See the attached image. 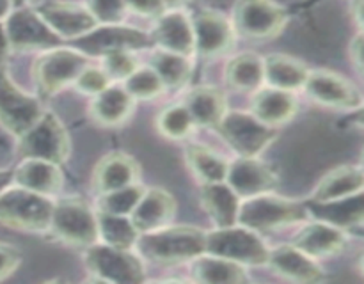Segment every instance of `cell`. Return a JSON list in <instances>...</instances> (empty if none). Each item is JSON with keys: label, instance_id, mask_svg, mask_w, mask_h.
I'll list each match as a JSON object with an SVG mask.
<instances>
[{"label": "cell", "instance_id": "obj_28", "mask_svg": "<svg viewBox=\"0 0 364 284\" xmlns=\"http://www.w3.org/2000/svg\"><path fill=\"white\" fill-rule=\"evenodd\" d=\"M308 66L299 59L283 53H274L263 59V75L265 82L274 89L294 92L302 89L308 78Z\"/></svg>", "mask_w": 364, "mask_h": 284}, {"label": "cell", "instance_id": "obj_35", "mask_svg": "<svg viewBox=\"0 0 364 284\" xmlns=\"http://www.w3.org/2000/svg\"><path fill=\"white\" fill-rule=\"evenodd\" d=\"M151 67L156 71L164 85L169 89L183 87L191 80L192 64L188 57L180 55V53L160 50L153 55Z\"/></svg>", "mask_w": 364, "mask_h": 284}, {"label": "cell", "instance_id": "obj_46", "mask_svg": "<svg viewBox=\"0 0 364 284\" xmlns=\"http://www.w3.org/2000/svg\"><path fill=\"white\" fill-rule=\"evenodd\" d=\"M9 185H13V170L0 169V194H2Z\"/></svg>", "mask_w": 364, "mask_h": 284}, {"label": "cell", "instance_id": "obj_47", "mask_svg": "<svg viewBox=\"0 0 364 284\" xmlns=\"http://www.w3.org/2000/svg\"><path fill=\"white\" fill-rule=\"evenodd\" d=\"M11 0H0V21L4 20V18H7V14L11 13Z\"/></svg>", "mask_w": 364, "mask_h": 284}, {"label": "cell", "instance_id": "obj_26", "mask_svg": "<svg viewBox=\"0 0 364 284\" xmlns=\"http://www.w3.org/2000/svg\"><path fill=\"white\" fill-rule=\"evenodd\" d=\"M201 202L217 227H228L237 224L242 201L226 181L203 185Z\"/></svg>", "mask_w": 364, "mask_h": 284}, {"label": "cell", "instance_id": "obj_41", "mask_svg": "<svg viewBox=\"0 0 364 284\" xmlns=\"http://www.w3.org/2000/svg\"><path fill=\"white\" fill-rule=\"evenodd\" d=\"M73 85L77 87V91L84 92V94L96 96L98 92H102L103 89L109 87L110 78L109 75L105 73V70L85 66L84 70L78 73V77L75 78Z\"/></svg>", "mask_w": 364, "mask_h": 284}, {"label": "cell", "instance_id": "obj_39", "mask_svg": "<svg viewBox=\"0 0 364 284\" xmlns=\"http://www.w3.org/2000/svg\"><path fill=\"white\" fill-rule=\"evenodd\" d=\"M105 73L109 78H116V80H127L132 73L139 67L137 59L130 50H116V52L105 53Z\"/></svg>", "mask_w": 364, "mask_h": 284}, {"label": "cell", "instance_id": "obj_48", "mask_svg": "<svg viewBox=\"0 0 364 284\" xmlns=\"http://www.w3.org/2000/svg\"><path fill=\"white\" fill-rule=\"evenodd\" d=\"M166 2V6H180V4L187 2V0H164Z\"/></svg>", "mask_w": 364, "mask_h": 284}, {"label": "cell", "instance_id": "obj_30", "mask_svg": "<svg viewBox=\"0 0 364 284\" xmlns=\"http://www.w3.org/2000/svg\"><path fill=\"white\" fill-rule=\"evenodd\" d=\"M191 114L196 126L215 128L224 117L226 110V98L215 87H198L188 92L183 103Z\"/></svg>", "mask_w": 364, "mask_h": 284}, {"label": "cell", "instance_id": "obj_19", "mask_svg": "<svg viewBox=\"0 0 364 284\" xmlns=\"http://www.w3.org/2000/svg\"><path fill=\"white\" fill-rule=\"evenodd\" d=\"M13 183L36 194L53 197L63 188L64 176L57 163L39 158H23L13 170Z\"/></svg>", "mask_w": 364, "mask_h": 284}, {"label": "cell", "instance_id": "obj_17", "mask_svg": "<svg viewBox=\"0 0 364 284\" xmlns=\"http://www.w3.org/2000/svg\"><path fill=\"white\" fill-rule=\"evenodd\" d=\"M196 52L205 57H215L231 48L235 39L233 23L215 11H203L194 21Z\"/></svg>", "mask_w": 364, "mask_h": 284}, {"label": "cell", "instance_id": "obj_13", "mask_svg": "<svg viewBox=\"0 0 364 284\" xmlns=\"http://www.w3.org/2000/svg\"><path fill=\"white\" fill-rule=\"evenodd\" d=\"M151 36L134 27L110 23L98 27L78 38V48L85 55H105L116 50H137L151 45Z\"/></svg>", "mask_w": 364, "mask_h": 284}, {"label": "cell", "instance_id": "obj_4", "mask_svg": "<svg viewBox=\"0 0 364 284\" xmlns=\"http://www.w3.org/2000/svg\"><path fill=\"white\" fill-rule=\"evenodd\" d=\"M205 252L231 259L240 265L262 266L269 261V248L259 234L240 224L206 231Z\"/></svg>", "mask_w": 364, "mask_h": 284}, {"label": "cell", "instance_id": "obj_38", "mask_svg": "<svg viewBox=\"0 0 364 284\" xmlns=\"http://www.w3.org/2000/svg\"><path fill=\"white\" fill-rule=\"evenodd\" d=\"M194 121H192L191 114H188L185 105H174L164 110L159 117V128L166 137L173 138V141H181V138L188 137L194 130Z\"/></svg>", "mask_w": 364, "mask_h": 284}, {"label": "cell", "instance_id": "obj_8", "mask_svg": "<svg viewBox=\"0 0 364 284\" xmlns=\"http://www.w3.org/2000/svg\"><path fill=\"white\" fill-rule=\"evenodd\" d=\"M87 55L71 48H50L34 62V80L41 96H53L71 85L84 67Z\"/></svg>", "mask_w": 364, "mask_h": 284}, {"label": "cell", "instance_id": "obj_1", "mask_svg": "<svg viewBox=\"0 0 364 284\" xmlns=\"http://www.w3.org/2000/svg\"><path fill=\"white\" fill-rule=\"evenodd\" d=\"M206 231L192 226H164L139 233L134 247L142 258L160 265L192 261L205 252Z\"/></svg>", "mask_w": 364, "mask_h": 284}, {"label": "cell", "instance_id": "obj_15", "mask_svg": "<svg viewBox=\"0 0 364 284\" xmlns=\"http://www.w3.org/2000/svg\"><path fill=\"white\" fill-rule=\"evenodd\" d=\"M226 183L238 197L245 199L272 192L277 187V176L258 156H240L228 165Z\"/></svg>", "mask_w": 364, "mask_h": 284}, {"label": "cell", "instance_id": "obj_22", "mask_svg": "<svg viewBox=\"0 0 364 284\" xmlns=\"http://www.w3.org/2000/svg\"><path fill=\"white\" fill-rule=\"evenodd\" d=\"M345 244H347V234L343 229L322 220H315L299 231L291 245L311 258H329L341 252Z\"/></svg>", "mask_w": 364, "mask_h": 284}, {"label": "cell", "instance_id": "obj_27", "mask_svg": "<svg viewBox=\"0 0 364 284\" xmlns=\"http://www.w3.org/2000/svg\"><path fill=\"white\" fill-rule=\"evenodd\" d=\"M364 174L359 165H341L333 169L320 180L309 201L322 202L343 199L363 192Z\"/></svg>", "mask_w": 364, "mask_h": 284}, {"label": "cell", "instance_id": "obj_11", "mask_svg": "<svg viewBox=\"0 0 364 284\" xmlns=\"http://www.w3.org/2000/svg\"><path fill=\"white\" fill-rule=\"evenodd\" d=\"M287 20V11L274 0H238L233 9V28L247 38H274Z\"/></svg>", "mask_w": 364, "mask_h": 284}, {"label": "cell", "instance_id": "obj_33", "mask_svg": "<svg viewBox=\"0 0 364 284\" xmlns=\"http://www.w3.org/2000/svg\"><path fill=\"white\" fill-rule=\"evenodd\" d=\"M96 222H98V240H103V244L119 248H134L139 231L132 222L130 215L98 212Z\"/></svg>", "mask_w": 364, "mask_h": 284}, {"label": "cell", "instance_id": "obj_20", "mask_svg": "<svg viewBox=\"0 0 364 284\" xmlns=\"http://www.w3.org/2000/svg\"><path fill=\"white\" fill-rule=\"evenodd\" d=\"M176 213V201L164 188H144L137 206L130 213V219L139 233L160 229L173 220Z\"/></svg>", "mask_w": 364, "mask_h": 284}, {"label": "cell", "instance_id": "obj_49", "mask_svg": "<svg viewBox=\"0 0 364 284\" xmlns=\"http://www.w3.org/2000/svg\"><path fill=\"white\" fill-rule=\"evenodd\" d=\"M25 0H11V4H23Z\"/></svg>", "mask_w": 364, "mask_h": 284}, {"label": "cell", "instance_id": "obj_12", "mask_svg": "<svg viewBox=\"0 0 364 284\" xmlns=\"http://www.w3.org/2000/svg\"><path fill=\"white\" fill-rule=\"evenodd\" d=\"M304 89L315 102L333 109L355 110L363 105L361 91L350 80L334 71H309Z\"/></svg>", "mask_w": 364, "mask_h": 284}, {"label": "cell", "instance_id": "obj_29", "mask_svg": "<svg viewBox=\"0 0 364 284\" xmlns=\"http://www.w3.org/2000/svg\"><path fill=\"white\" fill-rule=\"evenodd\" d=\"M192 277L205 284H238L247 280L244 265L220 256L206 254L192 259Z\"/></svg>", "mask_w": 364, "mask_h": 284}, {"label": "cell", "instance_id": "obj_16", "mask_svg": "<svg viewBox=\"0 0 364 284\" xmlns=\"http://www.w3.org/2000/svg\"><path fill=\"white\" fill-rule=\"evenodd\" d=\"M36 13L59 38L78 39L98 25V21L95 20L87 7L73 2L43 4Z\"/></svg>", "mask_w": 364, "mask_h": 284}, {"label": "cell", "instance_id": "obj_32", "mask_svg": "<svg viewBox=\"0 0 364 284\" xmlns=\"http://www.w3.org/2000/svg\"><path fill=\"white\" fill-rule=\"evenodd\" d=\"M226 80L233 89L242 92H255L265 84L263 59L258 53H240L230 60L226 67Z\"/></svg>", "mask_w": 364, "mask_h": 284}, {"label": "cell", "instance_id": "obj_5", "mask_svg": "<svg viewBox=\"0 0 364 284\" xmlns=\"http://www.w3.org/2000/svg\"><path fill=\"white\" fill-rule=\"evenodd\" d=\"M85 266L103 283L139 284L144 283L146 273L141 258L132 248L112 247L107 244H92L85 251Z\"/></svg>", "mask_w": 364, "mask_h": 284}, {"label": "cell", "instance_id": "obj_10", "mask_svg": "<svg viewBox=\"0 0 364 284\" xmlns=\"http://www.w3.org/2000/svg\"><path fill=\"white\" fill-rule=\"evenodd\" d=\"M38 98L21 91L9 75L0 70V126L14 137L23 135L41 117Z\"/></svg>", "mask_w": 364, "mask_h": 284}, {"label": "cell", "instance_id": "obj_31", "mask_svg": "<svg viewBox=\"0 0 364 284\" xmlns=\"http://www.w3.org/2000/svg\"><path fill=\"white\" fill-rule=\"evenodd\" d=\"M134 110V98L124 87L109 85L95 96L91 105L92 117L103 126H117L124 123Z\"/></svg>", "mask_w": 364, "mask_h": 284}, {"label": "cell", "instance_id": "obj_23", "mask_svg": "<svg viewBox=\"0 0 364 284\" xmlns=\"http://www.w3.org/2000/svg\"><path fill=\"white\" fill-rule=\"evenodd\" d=\"M309 217H315L316 220L333 224L340 229H361L364 219V199L363 192L354 195H348L343 199H334V201L315 202L309 201L308 204Z\"/></svg>", "mask_w": 364, "mask_h": 284}, {"label": "cell", "instance_id": "obj_45", "mask_svg": "<svg viewBox=\"0 0 364 284\" xmlns=\"http://www.w3.org/2000/svg\"><path fill=\"white\" fill-rule=\"evenodd\" d=\"M361 48H363V36L359 34L358 38L354 39V43H352V48H350V55H352V59H354L358 70H361V60H363Z\"/></svg>", "mask_w": 364, "mask_h": 284}, {"label": "cell", "instance_id": "obj_18", "mask_svg": "<svg viewBox=\"0 0 364 284\" xmlns=\"http://www.w3.org/2000/svg\"><path fill=\"white\" fill-rule=\"evenodd\" d=\"M151 39L160 46V50L166 52L180 53L185 57H191L196 52L192 20L181 11L160 14L156 18Z\"/></svg>", "mask_w": 364, "mask_h": 284}, {"label": "cell", "instance_id": "obj_44", "mask_svg": "<svg viewBox=\"0 0 364 284\" xmlns=\"http://www.w3.org/2000/svg\"><path fill=\"white\" fill-rule=\"evenodd\" d=\"M9 52H11V46H9V41H7L6 28H4V23L0 21V66L6 62V59L9 57Z\"/></svg>", "mask_w": 364, "mask_h": 284}, {"label": "cell", "instance_id": "obj_40", "mask_svg": "<svg viewBox=\"0 0 364 284\" xmlns=\"http://www.w3.org/2000/svg\"><path fill=\"white\" fill-rule=\"evenodd\" d=\"M87 9L98 23H119L127 13V0H89Z\"/></svg>", "mask_w": 364, "mask_h": 284}, {"label": "cell", "instance_id": "obj_14", "mask_svg": "<svg viewBox=\"0 0 364 284\" xmlns=\"http://www.w3.org/2000/svg\"><path fill=\"white\" fill-rule=\"evenodd\" d=\"M4 28L11 50L53 48L59 45L60 39L59 36L53 34L41 16L31 9H18L7 14Z\"/></svg>", "mask_w": 364, "mask_h": 284}, {"label": "cell", "instance_id": "obj_37", "mask_svg": "<svg viewBox=\"0 0 364 284\" xmlns=\"http://www.w3.org/2000/svg\"><path fill=\"white\" fill-rule=\"evenodd\" d=\"M124 82H127L124 89L134 99H153L162 94L166 89L153 67H137Z\"/></svg>", "mask_w": 364, "mask_h": 284}, {"label": "cell", "instance_id": "obj_34", "mask_svg": "<svg viewBox=\"0 0 364 284\" xmlns=\"http://www.w3.org/2000/svg\"><path fill=\"white\" fill-rule=\"evenodd\" d=\"M185 156H187V162L191 165V169L194 170V174L203 183L226 181L228 165L230 163L223 156L217 155L215 151L205 148V146L192 144L185 151Z\"/></svg>", "mask_w": 364, "mask_h": 284}, {"label": "cell", "instance_id": "obj_25", "mask_svg": "<svg viewBox=\"0 0 364 284\" xmlns=\"http://www.w3.org/2000/svg\"><path fill=\"white\" fill-rule=\"evenodd\" d=\"M252 116L267 126H281L288 123L297 112V99L291 92L281 89H258L252 99Z\"/></svg>", "mask_w": 364, "mask_h": 284}, {"label": "cell", "instance_id": "obj_6", "mask_svg": "<svg viewBox=\"0 0 364 284\" xmlns=\"http://www.w3.org/2000/svg\"><path fill=\"white\" fill-rule=\"evenodd\" d=\"M18 153L23 158H39L60 165L70 155V137L59 117L43 112L41 117L18 137Z\"/></svg>", "mask_w": 364, "mask_h": 284}, {"label": "cell", "instance_id": "obj_9", "mask_svg": "<svg viewBox=\"0 0 364 284\" xmlns=\"http://www.w3.org/2000/svg\"><path fill=\"white\" fill-rule=\"evenodd\" d=\"M215 128L240 156H259L276 138L272 126H267L247 112H226Z\"/></svg>", "mask_w": 364, "mask_h": 284}, {"label": "cell", "instance_id": "obj_24", "mask_svg": "<svg viewBox=\"0 0 364 284\" xmlns=\"http://www.w3.org/2000/svg\"><path fill=\"white\" fill-rule=\"evenodd\" d=\"M139 174L141 170L132 156L124 153H110L103 156L96 165L92 174V187L98 194H105L137 183Z\"/></svg>", "mask_w": 364, "mask_h": 284}, {"label": "cell", "instance_id": "obj_42", "mask_svg": "<svg viewBox=\"0 0 364 284\" xmlns=\"http://www.w3.org/2000/svg\"><path fill=\"white\" fill-rule=\"evenodd\" d=\"M21 263V254L14 245L0 241V280L7 279L16 272Z\"/></svg>", "mask_w": 364, "mask_h": 284}, {"label": "cell", "instance_id": "obj_3", "mask_svg": "<svg viewBox=\"0 0 364 284\" xmlns=\"http://www.w3.org/2000/svg\"><path fill=\"white\" fill-rule=\"evenodd\" d=\"M52 197L9 185L0 194V222L25 231H46L52 219Z\"/></svg>", "mask_w": 364, "mask_h": 284}, {"label": "cell", "instance_id": "obj_21", "mask_svg": "<svg viewBox=\"0 0 364 284\" xmlns=\"http://www.w3.org/2000/svg\"><path fill=\"white\" fill-rule=\"evenodd\" d=\"M267 265L276 273L295 283H320L323 280V270L316 265L315 258L299 251L295 245H281L269 251Z\"/></svg>", "mask_w": 364, "mask_h": 284}, {"label": "cell", "instance_id": "obj_2", "mask_svg": "<svg viewBox=\"0 0 364 284\" xmlns=\"http://www.w3.org/2000/svg\"><path fill=\"white\" fill-rule=\"evenodd\" d=\"M308 219L309 212L304 202L265 192V194L245 197V201L240 202L237 224L256 233H263V231H276L291 224L304 222Z\"/></svg>", "mask_w": 364, "mask_h": 284}, {"label": "cell", "instance_id": "obj_7", "mask_svg": "<svg viewBox=\"0 0 364 284\" xmlns=\"http://www.w3.org/2000/svg\"><path fill=\"white\" fill-rule=\"evenodd\" d=\"M48 229L59 240L77 247H89L98 241L96 213L78 197H66L53 202Z\"/></svg>", "mask_w": 364, "mask_h": 284}, {"label": "cell", "instance_id": "obj_43", "mask_svg": "<svg viewBox=\"0 0 364 284\" xmlns=\"http://www.w3.org/2000/svg\"><path fill=\"white\" fill-rule=\"evenodd\" d=\"M127 7L135 11L141 16L159 18L166 13V2L164 0H127Z\"/></svg>", "mask_w": 364, "mask_h": 284}, {"label": "cell", "instance_id": "obj_36", "mask_svg": "<svg viewBox=\"0 0 364 284\" xmlns=\"http://www.w3.org/2000/svg\"><path fill=\"white\" fill-rule=\"evenodd\" d=\"M144 194V187L139 183L117 188V190L100 194L98 212L116 213V215H130L137 206L139 199Z\"/></svg>", "mask_w": 364, "mask_h": 284}]
</instances>
